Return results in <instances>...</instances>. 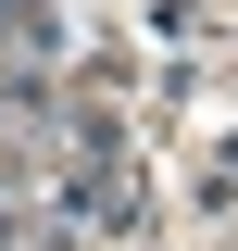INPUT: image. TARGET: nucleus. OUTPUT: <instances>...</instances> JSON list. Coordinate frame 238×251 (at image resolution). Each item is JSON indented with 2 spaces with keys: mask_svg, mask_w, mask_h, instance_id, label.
<instances>
[{
  "mask_svg": "<svg viewBox=\"0 0 238 251\" xmlns=\"http://www.w3.org/2000/svg\"><path fill=\"white\" fill-rule=\"evenodd\" d=\"M213 188H238V163H226V176H213Z\"/></svg>",
  "mask_w": 238,
  "mask_h": 251,
  "instance_id": "nucleus-2",
  "label": "nucleus"
},
{
  "mask_svg": "<svg viewBox=\"0 0 238 251\" xmlns=\"http://www.w3.org/2000/svg\"><path fill=\"white\" fill-rule=\"evenodd\" d=\"M0 38H25V50H38V38H50V0H0Z\"/></svg>",
  "mask_w": 238,
  "mask_h": 251,
  "instance_id": "nucleus-1",
  "label": "nucleus"
},
{
  "mask_svg": "<svg viewBox=\"0 0 238 251\" xmlns=\"http://www.w3.org/2000/svg\"><path fill=\"white\" fill-rule=\"evenodd\" d=\"M0 251H13V226H0Z\"/></svg>",
  "mask_w": 238,
  "mask_h": 251,
  "instance_id": "nucleus-3",
  "label": "nucleus"
}]
</instances>
